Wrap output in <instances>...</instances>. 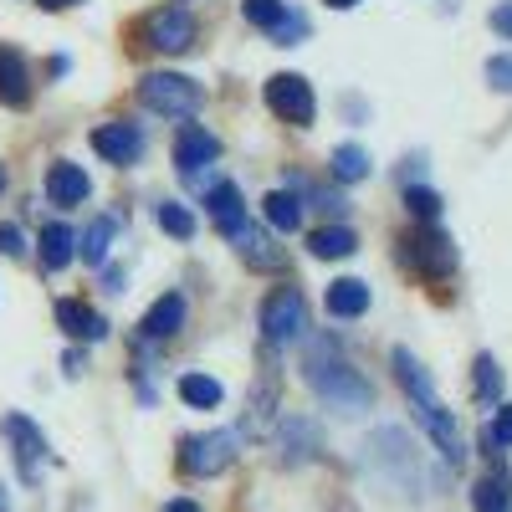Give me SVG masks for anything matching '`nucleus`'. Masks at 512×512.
I'll use <instances>...</instances> for the list:
<instances>
[{
  "instance_id": "39",
  "label": "nucleus",
  "mask_w": 512,
  "mask_h": 512,
  "mask_svg": "<svg viewBox=\"0 0 512 512\" xmlns=\"http://www.w3.org/2000/svg\"><path fill=\"white\" fill-rule=\"evenodd\" d=\"M0 190H6V175H0Z\"/></svg>"
},
{
  "instance_id": "7",
  "label": "nucleus",
  "mask_w": 512,
  "mask_h": 512,
  "mask_svg": "<svg viewBox=\"0 0 512 512\" xmlns=\"http://www.w3.org/2000/svg\"><path fill=\"white\" fill-rule=\"evenodd\" d=\"M139 36H144V47H154V52H185L195 41V21L180 6H169V11H154L139 26Z\"/></svg>"
},
{
  "instance_id": "34",
  "label": "nucleus",
  "mask_w": 512,
  "mask_h": 512,
  "mask_svg": "<svg viewBox=\"0 0 512 512\" xmlns=\"http://www.w3.org/2000/svg\"><path fill=\"white\" fill-rule=\"evenodd\" d=\"M0 251H6V256H21L26 246H21V231L16 226H0Z\"/></svg>"
},
{
  "instance_id": "35",
  "label": "nucleus",
  "mask_w": 512,
  "mask_h": 512,
  "mask_svg": "<svg viewBox=\"0 0 512 512\" xmlns=\"http://www.w3.org/2000/svg\"><path fill=\"white\" fill-rule=\"evenodd\" d=\"M492 31H502V36H512V0H502V6L492 11Z\"/></svg>"
},
{
  "instance_id": "1",
  "label": "nucleus",
  "mask_w": 512,
  "mask_h": 512,
  "mask_svg": "<svg viewBox=\"0 0 512 512\" xmlns=\"http://www.w3.org/2000/svg\"><path fill=\"white\" fill-rule=\"evenodd\" d=\"M308 384H313L328 405H338V410H364V405H369V384H364L349 364H338V359L313 354V359H308Z\"/></svg>"
},
{
  "instance_id": "27",
  "label": "nucleus",
  "mask_w": 512,
  "mask_h": 512,
  "mask_svg": "<svg viewBox=\"0 0 512 512\" xmlns=\"http://www.w3.org/2000/svg\"><path fill=\"white\" fill-rule=\"evenodd\" d=\"M159 226L175 236V241H190V236H195V216H190L185 205H175V200H164V205H159Z\"/></svg>"
},
{
  "instance_id": "19",
  "label": "nucleus",
  "mask_w": 512,
  "mask_h": 512,
  "mask_svg": "<svg viewBox=\"0 0 512 512\" xmlns=\"http://www.w3.org/2000/svg\"><path fill=\"white\" fill-rule=\"evenodd\" d=\"M262 210H267V226L272 231H297V226H303V205H297V195L292 190H272L267 200H262Z\"/></svg>"
},
{
  "instance_id": "17",
  "label": "nucleus",
  "mask_w": 512,
  "mask_h": 512,
  "mask_svg": "<svg viewBox=\"0 0 512 512\" xmlns=\"http://www.w3.org/2000/svg\"><path fill=\"white\" fill-rule=\"evenodd\" d=\"M205 205H210V221H216L226 236H231L236 226H246V205H241V190H236V185H226V180H221L216 190H210V200H205Z\"/></svg>"
},
{
  "instance_id": "16",
  "label": "nucleus",
  "mask_w": 512,
  "mask_h": 512,
  "mask_svg": "<svg viewBox=\"0 0 512 512\" xmlns=\"http://www.w3.org/2000/svg\"><path fill=\"white\" fill-rule=\"evenodd\" d=\"M57 323H62V333H72V338H103V333H108V323H103L93 308H82L77 297H62V303H57Z\"/></svg>"
},
{
  "instance_id": "2",
  "label": "nucleus",
  "mask_w": 512,
  "mask_h": 512,
  "mask_svg": "<svg viewBox=\"0 0 512 512\" xmlns=\"http://www.w3.org/2000/svg\"><path fill=\"white\" fill-rule=\"evenodd\" d=\"M139 98L154 108V113H169V118H195L205 93H200V82L180 77V72H149L139 82Z\"/></svg>"
},
{
  "instance_id": "30",
  "label": "nucleus",
  "mask_w": 512,
  "mask_h": 512,
  "mask_svg": "<svg viewBox=\"0 0 512 512\" xmlns=\"http://www.w3.org/2000/svg\"><path fill=\"white\" fill-rule=\"evenodd\" d=\"M482 446H487V451H502V446H512V405H502V410L492 415V425L482 431Z\"/></svg>"
},
{
  "instance_id": "36",
  "label": "nucleus",
  "mask_w": 512,
  "mask_h": 512,
  "mask_svg": "<svg viewBox=\"0 0 512 512\" xmlns=\"http://www.w3.org/2000/svg\"><path fill=\"white\" fill-rule=\"evenodd\" d=\"M164 512H200V507H195V502H190V497H175V502H169V507H164Z\"/></svg>"
},
{
  "instance_id": "14",
  "label": "nucleus",
  "mask_w": 512,
  "mask_h": 512,
  "mask_svg": "<svg viewBox=\"0 0 512 512\" xmlns=\"http://www.w3.org/2000/svg\"><path fill=\"white\" fill-rule=\"evenodd\" d=\"M47 195H52V205H82L88 200V175H82L77 164H52Z\"/></svg>"
},
{
  "instance_id": "22",
  "label": "nucleus",
  "mask_w": 512,
  "mask_h": 512,
  "mask_svg": "<svg viewBox=\"0 0 512 512\" xmlns=\"http://www.w3.org/2000/svg\"><path fill=\"white\" fill-rule=\"evenodd\" d=\"M313 256H323V262H338V256H349L359 241H354V231L349 226H323V231H313Z\"/></svg>"
},
{
  "instance_id": "8",
  "label": "nucleus",
  "mask_w": 512,
  "mask_h": 512,
  "mask_svg": "<svg viewBox=\"0 0 512 512\" xmlns=\"http://www.w3.org/2000/svg\"><path fill=\"white\" fill-rule=\"evenodd\" d=\"M6 436L16 441V466H21V477L36 482V477H41V461H47V441H41V431H36L26 415H6Z\"/></svg>"
},
{
  "instance_id": "15",
  "label": "nucleus",
  "mask_w": 512,
  "mask_h": 512,
  "mask_svg": "<svg viewBox=\"0 0 512 512\" xmlns=\"http://www.w3.org/2000/svg\"><path fill=\"white\" fill-rule=\"evenodd\" d=\"M180 323H185V297L180 292H164L159 303L149 308V318H144V333L149 338H175Z\"/></svg>"
},
{
  "instance_id": "40",
  "label": "nucleus",
  "mask_w": 512,
  "mask_h": 512,
  "mask_svg": "<svg viewBox=\"0 0 512 512\" xmlns=\"http://www.w3.org/2000/svg\"><path fill=\"white\" fill-rule=\"evenodd\" d=\"M0 502H6V497H0Z\"/></svg>"
},
{
  "instance_id": "31",
  "label": "nucleus",
  "mask_w": 512,
  "mask_h": 512,
  "mask_svg": "<svg viewBox=\"0 0 512 512\" xmlns=\"http://www.w3.org/2000/svg\"><path fill=\"white\" fill-rule=\"evenodd\" d=\"M405 205H410L415 221H436L441 216V195L436 190H405Z\"/></svg>"
},
{
  "instance_id": "29",
  "label": "nucleus",
  "mask_w": 512,
  "mask_h": 512,
  "mask_svg": "<svg viewBox=\"0 0 512 512\" xmlns=\"http://www.w3.org/2000/svg\"><path fill=\"white\" fill-rule=\"evenodd\" d=\"M497 395H502V369L492 354H482L477 359V400H497Z\"/></svg>"
},
{
  "instance_id": "23",
  "label": "nucleus",
  "mask_w": 512,
  "mask_h": 512,
  "mask_svg": "<svg viewBox=\"0 0 512 512\" xmlns=\"http://www.w3.org/2000/svg\"><path fill=\"white\" fill-rule=\"evenodd\" d=\"M180 400L195 405V410L221 405V379H210V374H185V379H180Z\"/></svg>"
},
{
  "instance_id": "20",
  "label": "nucleus",
  "mask_w": 512,
  "mask_h": 512,
  "mask_svg": "<svg viewBox=\"0 0 512 512\" xmlns=\"http://www.w3.org/2000/svg\"><path fill=\"white\" fill-rule=\"evenodd\" d=\"M72 251H77V236L67 226H47V231H41V267H47V272H62L72 262Z\"/></svg>"
},
{
  "instance_id": "10",
  "label": "nucleus",
  "mask_w": 512,
  "mask_h": 512,
  "mask_svg": "<svg viewBox=\"0 0 512 512\" xmlns=\"http://www.w3.org/2000/svg\"><path fill=\"white\" fill-rule=\"evenodd\" d=\"M216 154H221V139H216V134H205L200 123H185V128H180V139H175V164L185 169V175H195V169L210 164Z\"/></svg>"
},
{
  "instance_id": "24",
  "label": "nucleus",
  "mask_w": 512,
  "mask_h": 512,
  "mask_svg": "<svg viewBox=\"0 0 512 512\" xmlns=\"http://www.w3.org/2000/svg\"><path fill=\"white\" fill-rule=\"evenodd\" d=\"M472 507H477V512H512L507 477H482V482L472 487Z\"/></svg>"
},
{
  "instance_id": "32",
  "label": "nucleus",
  "mask_w": 512,
  "mask_h": 512,
  "mask_svg": "<svg viewBox=\"0 0 512 512\" xmlns=\"http://www.w3.org/2000/svg\"><path fill=\"white\" fill-rule=\"evenodd\" d=\"M303 31H308V21L297 16V11H282V21L272 26V36H277V41H303Z\"/></svg>"
},
{
  "instance_id": "4",
  "label": "nucleus",
  "mask_w": 512,
  "mask_h": 512,
  "mask_svg": "<svg viewBox=\"0 0 512 512\" xmlns=\"http://www.w3.org/2000/svg\"><path fill=\"white\" fill-rule=\"evenodd\" d=\"M405 256H410V267L425 277V282H441L451 267H456V251H451V236H441L431 221H425V231L405 236Z\"/></svg>"
},
{
  "instance_id": "25",
  "label": "nucleus",
  "mask_w": 512,
  "mask_h": 512,
  "mask_svg": "<svg viewBox=\"0 0 512 512\" xmlns=\"http://www.w3.org/2000/svg\"><path fill=\"white\" fill-rule=\"evenodd\" d=\"M108 241H113V216H98V221L88 226V236H82V262L103 267V262H108Z\"/></svg>"
},
{
  "instance_id": "38",
  "label": "nucleus",
  "mask_w": 512,
  "mask_h": 512,
  "mask_svg": "<svg viewBox=\"0 0 512 512\" xmlns=\"http://www.w3.org/2000/svg\"><path fill=\"white\" fill-rule=\"evenodd\" d=\"M41 6H52V11H62V6H72V0H41Z\"/></svg>"
},
{
  "instance_id": "33",
  "label": "nucleus",
  "mask_w": 512,
  "mask_h": 512,
  "mask_svg": "<svg viewBox=\"0 0 512 512\" xmlns=\"http://www.w3.org/2000/svg\"><path fill=\"white\" fill-rule=\"evenodd\" d=\"M487 82L497 93H512V57H492L487 62Z\"/></svg>"
},
{
  "instance_id": "3",
  "label": "nucleus",
  "mask_w": 512,
  "mask_h": 512,
  "mask_svg": "<svg viewBox=\"0 0 512 512\" xmlns=\"http://www.w3.org/2000/svg\"><path fill=\"white\" fill-rule=\"evenodd\" d=\"M303 328H308V303H303V292H297V287H282V292H272L267 303H262V333H267V344H292Z\"/></svg>"
},
{
  "instance_id": "18",
  "label": "nucleus",
  "mask_w": 512,
  "mask_h": 512,
  "mask_svg": "<svg viewBox=\"0 0 512 512\" xmlns=\"http://www.w3.org/2000/svg\"><path fill=\"white\" fill-rule=\"evenodd\" d=\"M231 241H236V251L246 256V262H251V267H262V272H272V267H282V256L272 251V241H267L262 231H256L251 221H246V226H236V231H231Z\"/></svg>"
},
{
  "instance_id": "21",
  "label": "nucleus",
  "mask_w": 512,
  "mask_h": 512,
  "mask_svg": "<svg viewBox=\"0 0 512 512\" xmlns=\"http://www.w3.org/2000/svg\"><path fill=\"white\" fill-rule=\"evenodd\" d=\"M328 169H333V180L354 185V180H364V175H369V154H364L359 144H338V149H333V159H328Z\"/></svg>"
},
{
  "instance_id": "11",
  "label": "nucleus",
  "mask_w": 512,
  "mask_h": 512,
  "mask_svg": "<svg viewBox=\"0 0 512 512\" xmlns=\"http://www.w3.org/2000/svg\"><path fill=\"white\" fill-rule=\"evenodd\" d=\"M395 369H400V384L410 390V400H415V410L425 415V410H441V400H436V384H431V374L420 369V359L410 354V349H395Z\"/></svg>"
},
{
  "instance_id": "6",
  "label": "nucleus",
  "mask_w": 512,
  "mask_h": 512,
  "mask_svg": "<svg viewBox=\"0 0 512 512\" xmlns=\"http://www.w3.org/2000/svg\"><path fill=\"white\" fill-rule=\"evenodd\" d=\"M267 108L277 113V118H287V123H313V88L297 72H282V77H272L267 82Z\"/></svg>"
},
{
  "instance_id": "26",
  "label": "nucleus",
  "mask_w": 512,
  "mask_h": 512,
  "mask_svg": "<svg viewBox=\"0 0 512 512\" xmlns=\"http://www.w3.org/2000/svg\"><path fill=\"white\" fill-rule=\"evenodd\" d=\"M267 420H272V379L246 400V436H262V431H267Z\"/></svg>"
},
{
  "instance_id": "12",
  "label": "nucleus",
  "mask_w": 512,
  "mask_h": 512,
  "mask_svg": "<svg viewBox=\"0 0 512 512\" xmlns=\"http://www.w3.org/2000/svg\"><path fill=\"white\" fill-rule=\"evenodd\" d=\"M31 98V77H26V62L16 47H0V103L21 108Z\"/></svg>"
},
{
  "instance_id": "28",
  "label": "nucleus",
  "mask_w": 512,
  "mask_h": 512,
  "mask_svg": "<svg viewBox=\"0 0 512 512\" xmlns=\"http://www.w3.org/2000/svg\"><path fill=\"white\" fill-rule=\"evenodd\" d=\"M282 0H241V16L251 21V26H262V31H272L277 21H282Z\"/></svg>"
},
{
  "instance_id": "37",
  "label": "nucleus",
  "mask_w": 512,
  "mask_h": 512,
  "mask_svg": "<svg viewBox=\"0 0 512 512\" xmlns=\"http://www.w3.org/2000/svg\"><path fill=\"white\" fill-rule=\"evenodd\" d=\"M328 6H333V11H349V6H359V0H328Z\"/></svg>"
},
{
  "instance_id": "5",
  "label": "nucleus",
  "mask_w": 512,
  "mask_h": 512,
  "mask_svg": "<svg viewBox=\"0 0 512 512\" xmlns=\"http://www.w3.org/2000/svg\"><path fill=\"white\" fill-rule=\"evenodd\" d=\"M231 461H236V431H210V436L185 441V472L190 477H216Z\"/></svg>"
},
{
  "instance_id": "13",
  "label": "nucleus",
  "mask_w": 512,
  "mask_h": 512,
  "mask_svg": "<svg viewBox=\"0 0 512 512\" xmlns=\"http://www.w3.org/2000/svg\"><path fill=\"white\" fill-rule=\"evenodd\" d=\"M364 308H369V282L338 277V282L328 287V313H333V318H359Z\"/></svg>"
},
{
  "instance_id": "9",
  "label": "nucleus",
  "mask_w": 512,
  "mask_h": 512,
  "mask_svg": "<svg viewBox=\"0 0 512 512\" xmlns=\"http://www.w3.org/2000/svg\"><path fill=\"white\" fill-rule=\"evenodd\" d=\"M93 149L103 159H113V164H134L139 149H144V139H139L134 123H103V128H93Z\"/></svg>"
}]
</instances>
